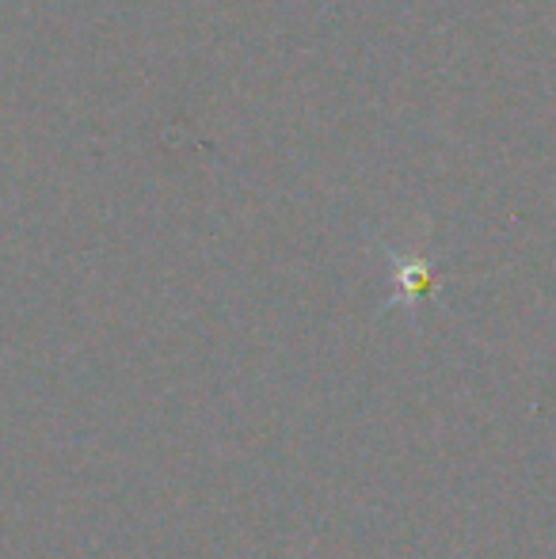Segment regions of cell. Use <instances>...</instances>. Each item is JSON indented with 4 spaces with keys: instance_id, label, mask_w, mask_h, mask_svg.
<instances>
[{
    "instance_id": "6da1fadb",
    "label": "cell",
    "mask_w": 556,
    "mask_h": 559,
    "mask_svg": "<svg viewBox=\"0 0 556 559\" xmlns=\"http://www.w3.org/2000/svg\"><path fill=\"white\" fill-rule=\"evenodd\" d=\"M397 278H401V301H412L430 286V266L423 259H401L397 263Z\"/></svg>"
}]
</instances>
